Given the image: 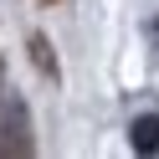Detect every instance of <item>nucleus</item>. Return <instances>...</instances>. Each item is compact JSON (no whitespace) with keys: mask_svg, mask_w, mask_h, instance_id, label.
Masks as SVG:
<instances>
[{"mask_svg":"<svg viewBox=\"0 0 159 159\" xmlns=\"http://www.w3.org/2000/svg\"><path fill=\"white\" fill-rule=\"evenodd\" d=\"M0 154H36V139H31V123H26V103L21 98H11L5 103V123H0Z\"/></svg>","mask_w":159,"mask_h":159,"instance_id":"obj_1","label":"nucleus"},{"mask_svg":"<svg viewBox=\"0 0 159 159\" xmlns=\"http://www.w3.org/2000/svg\"><path fill=\"white\" fill-rule=\"evenodd\" d=\"M128 144H134V154H159V113L134 118V128H128Z\"/></svg>","mask_w":159,"mask_h":159,"instance_id":"obj_2","label":"nucleus"},{"mask_svg":"<svg viewBox=\"0 0 159 159\" xmlns=\"http://www.w3.org/2000/svg\"><path fill=\"white\" fill-rule=\"evenodd\" d=\"M26 52H31V62H36V67H41V72L57 82V57H52V41H46V36H31V41H26Z\"/></svg>","mask_w":159,"mask_h":159,"instance_id":"obj_3","label":"nucleus"}]
</instances>
